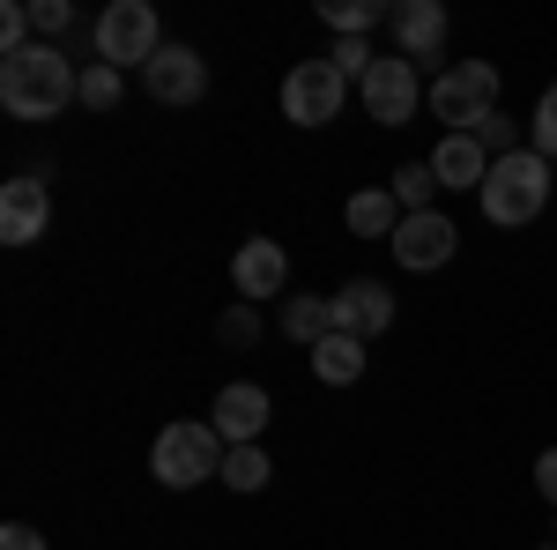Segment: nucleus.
I'll use <instances>...</instances> for the list:
<instances>
[{
	"label": "nucleus",
	"mask_w": 557,
	"mask_h": 550,
	"mask_svg": "<svg viewBox=\"0 0 557 550\" xmlns=\"http://www.w3.org/2000/svg\"><path fill=\"white\" fill-rule=\"evenodd\" d=\"M23 45H38V38H30V8H15V0H8V8H0V60H8V52H23Z\"/></svg>",
	"instance_id": "a878e982"
},
{
	"label": "nucleus",
	"mask_w": 557,
	"mask_h": 550,
	"mask_svg": "<svg viewBox=\"0 0 557 550\" xmlns=\"http://www.w3.org/2000/svg\"><path fill=\"white\" fill-rule=\"evenodd\" d=\"M223 484H231V491H260V484H268V454H260V447H231V454H223Z\"/></svg>",
	"instance_id": "412c9836"
},
{
	"label": "nucleus",
	"mask_w": 557,
	"mask_h": 550,
	"mask_svg": "<svg viewBox=\"0 0 557 550\" xmlns=\"http://www.w3.org/2000/svg\"><path fill=\"white\" fill-rule=\"evenodd\" d=\"M424 164L438 171V186H454V194H461V186H475V194H483V179H491V149H483L475 134H446Z\"/></svg>",
	"instance_id": "2eb2a0df"
},
{
	"label": "nucleus",
	"mask_w": 557,
	"mask_h": 550,
	"mask_svg": "<svg viewBox=\"0 0 557 550\" xmlns=\"http://www.w3.org/2000/svg\"><path fill=\"white\" fill-rule=\"evenodd\" d=\"M75 89H83V75L60 60V45H45V38L0 60V112L8 120H60L75 105Z\"/></svg>",
	"instance_id": "f257e3e1"
},
{
	"label": "nucleus",
	"mask_w": 557,
	"mask_h": 550,
	"mask_svg": "<svg viewBox=\"0 0 557 550\" xmlns=\"http://www.w3.org/2000/svg\"><path fill=\"white\" fill-rule=\"evenodd\" d=\"M223 431L215 424H164L157 431V447H149V476L164 484V491H194V484H209L223 476Z\"/></svg>",
	"instance_id": "7ed1b4c3"
},
{
	"label": "nucleus",
	"mask_w": 557,
	"mask_h": 550,
	"mask_svg": "<svg viewBox=\"0 0 557 550\" xmlns=\"http://www.w3.org/2000/svg\"><path fill=\"white\" fill-rule=\"evenodd\" d=\"M386 194L401 201V216H424V209H431V194H438V171H431V164H401Z\"/></svg>",
	"instance_id": "aec40b11"
},
{
	"label": "nucleus",
	"mask_w": 557,
	"mask_h": 550,
	"mask_svg": "<svg viewBox=\"0 0 557 550\" xmlns=\"http://www.w3.org/2000/svg\"><path fill=\"white\" fill-rule=\"evenodd\" d=\"M349 231H357V239H394V231H401V201H394V194H386V186H364V194H349Z\"/></svg>",
	"instance_id": "dca6fc26"
},
{
	"label": "nucleus",
	"mask_w": 557,
	"mask_h": 550,
	"mask_svg": "<svg viewBox=\"0 0 557 550\" xmlns=\"http://www.w3.org/2000/svg\"><path fill=\"white\" fill-rule=\"evenodd\" d=\"M550 209V157H535V149H513V157H498L491 179H483V216L491 223H535V216Z\"/></svg>",
	"instance_id": "f03ea898"
},
{
	"label": "nucleus",
	"mask_w": 557,
	"mask_h": 550,
	"mask_svg": "<svg viewBox=\"0 0 557 550\" xmlns=\"http://www.w3.org/2000/svg\"><path fill=\"white\" fill-rule=\"evenodd\" d=\"M475 142H483V149H491V164H498V157H513V149H520V127L506 120V112H491V120L475 127Z\"/></svg>",
	"instance_id": "393cba45"
},
{
	"label": "nucleus",
	"mask_w": 557,
	"mask_h": 550,
	"mask_svg": "<svg viewBox=\"0 0 557 550\" xmlns=\"http://www.w3.org/2000/svg\"><path fill=\"white\" fill-rule=\"evenodd\" d=\"M283 335L305 342V350H320V342L335 335V313H327V297H283Z\"/></svg>",
	"instance_id": "f3484780"
},
{
	"label": "nucleus",
	"mask_w": 557,
	"mask_h": 550,
	"mask_svg": "<svg viewBox=\"0 0 557 550\" xmlns=\"http://www.w3.org/2000/svg\"><path fill=\"white\" fill-rule=\"evenodd\" d=\"M535 491H543V499H550V506H557V447H550V454H543V462H535Z\"/></svg>",
	"instance_id": "c756f323"
},
{
	"label": "nucleus",
	"mask_w": 557,
	"mask_h": 550,
	"mask_svg": "<svg viewBox=\"0 0 557 550\" xmlns=\"http://www.w3.org/2000/svg\"><path fill=\"white\" fill-rule=\"evenodd\" d=\"M215 335L231 342V350H253L260 342V305H231V313L215 320Z\"/></svg>",
	"instance_id": "b1692460"
},
{
	"label": "nucleus",
	"mask_w": 557,
	"mask_h": 550,
	"mask_svg": "<svg viewBox=\"0 0 557 550\" xmlns=\"http://www.w3.org/2000/svg\"><path fill=\"white\" fill-rule=\"evenodd\" d=\"M417 97H424V83H417V60H401V52H380V60H372V75L357 83V105H364L380 127H409Z\"/></svg>",
	"instance_id": "0eeeda50"
},
{
	"label": "nucleus",
	"mask_w": 557,
	"mask_h": 550,
	"mask_svg": "<svg viewBox=\"0 0 557 550\" xmlns=\"http://www.w3.org/2000/svg\"><path fill=\"white\" fill-rule=\"evenodd\" d=\"M283 283H290V254H283L275 239H246V246L231 254V291H238V305L283 297Z\"/></svg>",
	"instance_id": "f8f14e48"
},
{
	"label": "nucleus",
	"mask_w": 557,
	"mask_h": 550,
	"mask_svg": "<svg viewBox=\"0 0 557 550\" xmlns=\"http://www.w3.org/2000/svg\"><path fill=\"white\" fill-rule=\"evenodd\" d=\"M312 372H320L327 387L364 380V342H357V335H327L320 350H312Z\"/></svg>",
	"instance_id": "a211bd4d"
},
{
	"label": "nucleus",
	"mask_w": 557,
	"mask_h": 550,
	"mask_svg": "<svg viewBox=\"0 0 557 550\" xmlns=\"http://www.w3.org/2000/svg\"><path fill=\"white\" fill-rule=\"evenodd\" d=\"M67 23H75V15H67V0H30V30H38L45 45L60 38V30H67Z\"/></svg>",
	"instance_id": "bb28decb"
},
{
	"label": "nucleus",
	"mask_w": 557,
	"mask_h": 550,
	"mask_svg": "<svg viewBox=\"0 0 557 550\" xmlns=\"http://www.w3.org/2000/svg\"><path fill=\"white\" fill-rule=\"evenodd\" d=\"M394 52L401 60H438L446 52V8L438 0H401L394 8Z\"/></svg>",
	"instance_id": "4468645a"
},
{
	"label": "nucleus",
	"mask_w": 557,
	"mask_h": 550,
	"mask_svg": "<svg viewBox=\"0 0 557 550\" xmlns=\"http://www.w3.org/2000/svg\"><path fill=\"white\" fill-rule=\"evenodd\" d=\"M268 417H275L268 387H253V380H231L223 394H215V417H209V424L223 431V447H260Z\"/></svg>",
	"instance_id": "ddd939ff"
},
{
	"label": "nucleus",
	"mask_w": 557,
	"mask_h": 550,
	"mask_svg": "<svg viewBox=\"0 0 557 550\" xmlns=\"http://www.w3.org/2000/svg\"><path fill=\"white\" fill-rule=\"evenodd\" d=\"M528 149L557 164V83L543 89V105H535V120H528Z\"/></svg>",
	"instance_id": "5701e85b"
},
{
	"label": "nucleus",
	"mask_w": 557,
	"mask_h": 550,
	"mask_svg": "<svg viewBox=\"0 0 557 550\" xmlns=\"http://www.w3.org/2000/svg\"><path fill=\"white\" fill-rule=\"evenodd\" d=\"M327 313H335V335L372 342L394 328V291H386L380 276H357V283H343V291L327 297Z\"/></svg>",
	"instance_id": "9d476101"
},
{
	"label": "nucleus",
	"mask_w": 557,
	"mask_h": 550,
	"mask_svg": "<svg viewBox=\"0 0 557 550\" xmlns=\"http://www.w3.org/2000/svg\"><path fill=\"white\" fill-rule=\"evenodd\" d=\"M45 223H52V186H45V171L8 179V186H0V239H8V246H38Z\"/></svg>",
	"instance_id": "1a4fd4ad"
},
{
	"label": "nucleus",
	"mask_w": 557,
	"mask_h": 550,
	"mask_svg": "<svg viewBox=\"0 0 557 550\" xmlns=\"http://www.w3.org/2000/svg\"><path fill=\"white\" fill-rule=\"evenodd\" d=\"M75 105H89V112H112L120 105V68H83V89H75Z\"/></svg>",
	"instance_id": "4be33fe9"
},
{
	"label": "nucleus",
	"mask_w": 557,
	"mask_h": 550,
	"mask_svg": "<svg viewBox=\"0 0 557 550\" xmlns=\"http://www.w3.org/2000/svg\"><path fill=\"white\" fill-rule=\"evenodd\" d=\"M431 112L446 120V134H475L498 112V68L491 60H446L431 83Z\"/></svg>",
	"instance_id": "20e7f679"
},
{
	"label": "nucleus",
	"mask_w": 557,
	"mask_h": 550,
	"mask_svg": "<svg viewBox=\"0 0 557 550\" xmlns=\"http://www.w3.org/2000/svg\"><path fill=\"white\" fill-rule=\"evenodd\" d=\"M320 15H327L343 38H364L372 23H394V8H380V0H320Z\"/></svg>",
	"instance_id": "6ab92c4d"
},
{
	"label": "nucleus",
	"mask_w": 557,
	"mask_h": 550,
	"mask_svg": "<svg viewBox=\"0 0 557 550\" xmlns=\"http://www.w3.org/2000/svg\"><path fill=\"white\" fill-rule=\"evenodd\" d=\"M386 246H394V260H401L409 276H431V268H446V260L461 254V223H454V216H438V209L401 216V231H394Z\"/></svg>",
	"instance_id": "6e6552de"
},
{
	"label": "nucleus",
	"mask_w": 557,
	"mask_h": 550,
	"mask_svg": "<svg viewBox=\"0 0 557 550\" xmlns=\"http://www.w3.org/2000/svg\"><path fill=\"white\" fill-rule=\"evenodd\" d=\"M0 550H45V536L30 521H8V528H0Z\"/></svg>",
	"instance_id": "c85d7f7f"
},
{
	"label": "nucleus",
	"mask_w": 557,
	"mask_h": 550,
	"mask_svg": "<svg viewBox=\"0 0 557 550\" xmlns=\"http://www.w3.org/2000/svg\"><path fill=\"white\" fill-rule=\"evenodd\" d=\"M157 52H164V23L149 0H112L97 15V60L104 68H149Z\"/></svg>",
	"instance_id": "39448f33"
},
{
	"label": "nucleus",
	"mask_w": 557,
	"mask_h": 550,
	"mask_svg": "<svg viewBox=\"0 0 557 550\" xmlns=\"http://www.w3.org/2000/svg\"><path fill=\"white\" fill-rule=\"evenodd\" d=\"M372 60H380V52H372L364 38H343V45H335V68H343L349 83H364V75H372Z\"/></svg>",
	"instance_id": "cd10ccee"
},
{
	"label": "nucleus",
	"mask_w": 557,
	"mask_h": 550,
	"mask_svg": "<svg viewBox=\"0 0 557 550\" xmlns=\"http://www.w3.org/2000/svg\"><path fill=\"white\" fill-rule=\"evenodd\" d=\"M343 105H349V75L335 60H298L283 75V120L290 127H327V120H343Z\"/></svg>",
	"instance_id": "423d86ee"
},
{
	"label": "nucleus",
	"mask_w": 557,
	"mask_h": 550,
	"mask_svg": "<svg viewBox=\"0 0 557 550\" xmlns=\"http://www.w3.org/2000/svg\"><path fill=\"white\" fill-rule=\"evenodd\" d=\"M141 89H149L157 105H201V97H209V60H201L194 45H164V52L141 68Z\"/></svg>",
	"instance_id": "9b49d317"
}]
</instances>
